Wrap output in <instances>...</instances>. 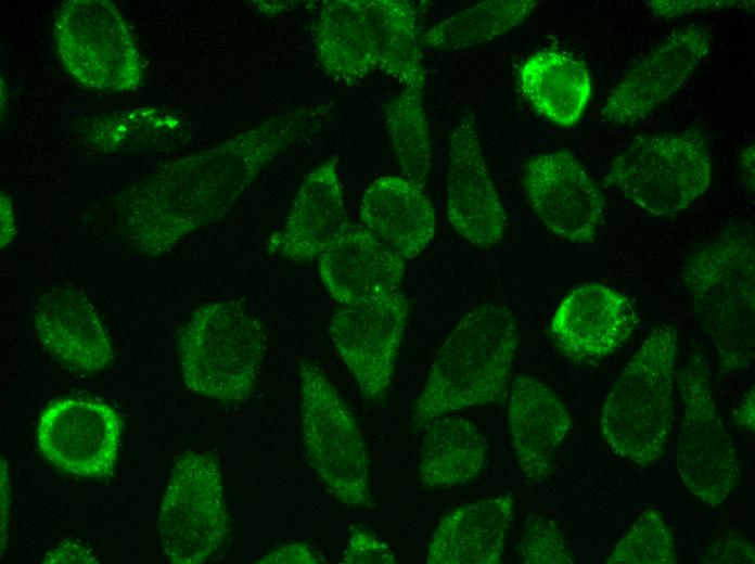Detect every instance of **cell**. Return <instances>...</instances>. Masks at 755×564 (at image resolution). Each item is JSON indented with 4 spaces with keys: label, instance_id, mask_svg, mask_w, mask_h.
<instances>
[{
    "label": "cell",
    "instance_id": "6da1fadb",
    "mask_svg": "<svg viewBox=\"0 0 755 564\" xmlns=\"http://www.w3.org/2000/svg\"><path fill=\"white\" fill-rule=\"evenodd\" d=\"M322 115L321 105L289 110L220 146L168 165L136 187L126 204L136 248L150 256L165 254L221 215L268 164L316 129Z\"/></svg>",
    "mask_w": 755,
    "mask_h": 564
},
{
    "label": "cell",
    "instance_id": "7a4b0ae2",
    "mask_svg": "<svg viewBox=\"0 0 755 564\" xmlns=\"http://www.w3.org/2000/svg\"><path fill=\"white\" fill-rule=\"evenodd\" d=\"M519 341L510 309L498 303L473 308L438 349L413 420L439 416L497 400L506 388Z\"/></svg>",
    "mask_w": 755,
    "mask_h": 564
},
{
    "label": "cell",
    "instance_id": "3957f363",
    "mask_svg": "<svg viewBox=\"0 0 755 564\" xmlns=\"http://www.w3.org/2000/svg\"><path fill=\"white\" fill-rule=\"evenodd\" d=\"M755 253L750 222L727 227L686 261L682 279L692 308L726 369L754 360Z\"/></svg>",
    "mask_w": 755,
    "mask_h": 564
},
{
    "label": "cell",
    "instance_id": "277c9868",
    "mask_svg": "<svg viewBox=\"0 0 755 564\" xmlns=\"http://www.w3.org/2000/svg\"><path fill=\"white\" fill-rule=\"evenodd\" d=\"M677 333L654 328L606 396L600 427L620 458L647 466L664 451L674 416Z\"/></svg>",
    "mask_w": 755,
    "mask_h": 564
},
{
    "label": "cell",
    "instance_id": "5b68a950",
    "mask_svg": "<svg viewBox=\"0 0 755 564\" xmlns=\"http://www.w3.org/2000/svg\"><path fill=\"white\" fill-rule=\"evenodd\" d=\"M266 349L264 325L241 303L206 304L192 313L179 336L183 382L207 398L245 401L254 392Z\"/></svg>",
    "mask_w": 755,
    "mask_h": 564
},
{
    "label": "cell",
    "instance_id": "8992f818",
    "mask_svg": "<svg viewBox=\"0 0 755 564\" xmlns=\"http://www.w3.org/2000/svg\"><path fill=\"white\" fill-rule=\"evenodd\" d=\"M712 162L695 132L643 134L612 162L606 180L653 216L686 209L711 183Z\"/></svg>",
    "mask_w": 755,
    "mask_h": 564
},
{
    "label": "cell",
    "instance_id": "52a82bcc",
    "mask_svg": "<svg viewBox=\"0 0 755 564\" xmlns=\"http://www.w3.org/2000/svg\"><path fill=\"white\" fill-rule=\"evenodd\" d=\"M299 372L303 441L310 465L342 504L368 507L369 460L354 415L316 362L303 360Z\"/></svg>",
    "mask_w": 755,
    "mask_h": 564
},
{
    "label": "cell",
    "instance_id": "ba28073f",
    "mask_svg": "<svg viewBox=\"0 0 755 564\" xmlns=\"http://www.w3.org/2000/svg\"><path fill=\"white\" fill-rule=\"evenodd\" d=\"M228 531L217 461L204 452L183 453L171 470L159 510L165 557L175 564L203 563L219 551Z\"/></svg>",
    "mask_w": 755,
    "mask_h": 564
},
{
    "label": "cell",
    "instance_id": "9c48e42d",
    "mask_svg": "<svg viewBox=\"0 0 755 564\" xmlns=\"http://www.w3.org/2000/svg\"><path fill=\"white\" fill-rule=\"evenodd\" d=\"M677 384L683 402L677 445L679 475L695 497L716 507L738 486L742 471L701 356L680 370Z\"/></svg>",
    "mask_w": 755,
    "mask_h": 564
},
{
    "label": "cell",
    "instance_id": "30bf717a",
    "mask_svg": "<svg viewBox=\"0 0 755 564\" xmlns=\"http://www.w3.org/2000/svg\"><path fill=\"white\" fill-rule=\"evenodd\" d=\"M407 315V297L396 291L344 306L332 318V342L368 400L382 399L391 385Z\"/></svg>",
    "mask_w": 755,
    "mask_h": 564
},
{
    "label": "cell",
    "instance_id": "8fae6325",
    "mask_svg": "<svg viewBox=\"0 0 755 564\" xmlns=\"http://www.w3.org/2000/svg\"><path fill=\"white\" fill-rule=\"evenodd\" d=\"M121 434L117 412L89 398H62L42 412L37 441L56 467L76 476L102 478L113 473Z\"/></svg>",
    "mask_w": 755,
    "mask_h": 564
},
{
    "label": "cell",
    "instance_id": "7c38bea8",
    "mask_svg": "<svg viewBox=\"0 0 755 564\" xmlns=\"http://www.w3.org/2000/svg\"><path fill=\"white\" fill-rule=\"evenodd\" d=\"M522 180L530 207L548 230L572 243L598 239L604 200L573 155L533 156L523 167Z\"/></svg>",
    "mask_w": 755,
    "mask_h": 564
},
{
    "label": "cell",
    "instance_id": "4fadbf2b",
    "mask_svg": "<svg viewBox=\"0 0 755 564\" xmlns=\"http://www.w3.org/2000/svg\"><path fill=\"white\" fill-rule=\"evenodd\" d=\"M709 50L703 29L675 31L622 77L605 100L603 117L612 124H632L647 117L677 92Z\"/></svg>",
    "mask_w": 755,
    "mask_h": 564
},
{
    "label": "cell",
    "instance_id": "5bb4252c",
    "mask_svg": "<svg viewBox=\"0 0 755 564\" xmlns=\"http://www.w3.org/2000/svg\"><path fill=\"white\" fill-rule=\"evenodd\" d=\"M447 217L462 238L481 248L498 243L506 228V213L470 114L450 136Z\"/></svg>",
    "mask_w": 755,
    "mask_h": 564
},
{
    "label": "cell",
    "instance_id": "9a60e30c",
    "mask_svg": "<svg viewBox=\"0 0 755 564\" xmlns=\"http://www.w3.org/2000/svg\"><path fill=\"white\" fill-rule=\"evenodd\" d=\"M638 323L629 299L597 282L572 291L556 308L551 333L573 360H599L615 352Z\"/></svg>",
    "mask_w": 755,
    "mask_h": 564
},
{
    "label": "cell",
    "instance_id": "2e32d148",
    "mask_svg": "<svg viewBox=\"0 0 755 564\" xmlns=\"http://www.w3.org/2000/svg\"><path fill=\"white\" fill-rule=\"evenodd\" d=\"M38 339L67 369L93 374L114 358L110 335L93 304L80 292L54 289L34 307Z\"/></svg>",
    "mask_w": 755,
    "mask_h": 564
},
{
    "label": "cell",
    "instance_id": "e0dca14e",
    "mask_svg": "<svg viewBox=\"0 0 755 564\" xmlns=\"http://www.w3.org/2000/svg\"><path fill=\"white\" fill-rule=\"evenodd\" d=\"M318 259L322 283L343 306L398 291L407 268L405 258L351 223Z\"/></svg>",
    "mask_w": 755,
    "mask_h": 564
},
{
    "label": "cell",
    "instance_id": "ac0fdd59",
    "mask_svg": "<svg viewBox=\"0 0 755 564\" xmlns=\"http://www.w3.org/2000/svg\"><path fill=\"white\" fill-rule=\"evenodd\" d=\"M349 225L336 163L329 159L305 178L285 223L270 236L268 248L294 261H311Z\"/></svg>",
    "mask_w": 755,
    "mask_h": 564
},
{
    "label": "cell",
    "instance_id": "d6986e66",
    "mask_svg": "<svg viewBox=\"0 0 755 564\" xmlns=\"http://www.w3.org/2000/svg\"><path fill=\"white\" fill-rule=\"evenodd\" d=\"M508 418L521 472L529 480H542L570 431L567 408L545 383L521 374L512 385Z\"/></svg>",
    "mask_w": 755,
    "mask_h": 564
},
{
    "label": "cell",
    "instance_id": "ffe728a7",
    "mask_svg": "<svg viewBox=\"0 0 755 564\" xmlns=\"http://www.w3.org/2000/svg\"><path fill=\"white\" fill-rule=\"evenodd\" d=\"M510 492L461 504L432 534L427 564H498L513 521Z\"/></svg>",
    "mask_w": 755,
    "mask_h": 564
},
{
    "label": "cell",
    "instance_id": "44dd1931",
    "mask_svg": "<svg viewBox=\"0 0 755 564\" xmlns=\"http://www.w3.org/2000/svg\"><path fill=\"white\" fill-rule=\"evenodd\" d=\"M363 227L402 258L411 259L432 241L436 217L423 190L396 176L375 179L360 203Z\"/></svg>",
    "mask_w": 755,
    "mask_h": 564
},
{
    "label": "cell",
    "instance_id": "7402d4cb",
    "mask_svg": "<svg viewBox=\"0 0 755 564\" xmlns=\"http://www.w3.org/2000/svg\"><path fill=\"white\" fill-rule=\"evenodd\" d=\"M316 49L322 68L345 84L358 82L379 69L364 0L323 2L316 26Z\"/></svg>",
    "mask_w": 755,
    "mask_h": 564
},
{
    "label": "cell",
    "instance_id": "603a6c76",
    "mask_svg": "<svg viewBox=\"0 0 755 564\" xmlns=\"http://www.w3.org/2000/svg\"><path fill=\"white\" fill-rule=\"evenodd\" d=\"M520 86L533 106L552 123L574 126L591 97L585 65L572 55L543 50L529 56L520 69Z\"/></svg>",
    "mask_w": 755,
    "mask_h": 564
},
{
    "label": "cell",
    "instance_id": "cb8c5ba5",
    "mask_svg": "<svg viewBox=\"0 0 755 564\" xmlns=\"http://www.w3.org/2000/svg\"><path fill=\"white\" fill-rule=\"evenodd\" d=\"M424 426L418 476L428 488L464 485L486 462V441L468 419L446 414Z\"/></svg>",
    "mask_w": 755,
    "mask_h": 564
},
{
    "label": "cell",
    "instance_id": "d4e9b609",
    "mask_svg": "<svg viewBox=\"0 0 755 564\" xmlns=\"http://www.w3.org/2000/svg\"><path fill=\"white\" fill-rule=\"evenodd\" d=\"M373 27L379 69L404 87L423 90L425 72L412 4L400 0H364Z\"/></svg>",
    "mask_w": 755,
    "mask_h": 564
},
{
    "label": "cell",
    "instance_id": "484cf974",
    "mask_svg": "<svg viewBox=\"0 0 755 564\" xmlns=\"http://www.w3.org/2000/svg\"><path fill=\"white\" fill-rule=\"evenodd\" d=\"M534 0L482 1L433 26L424 43L436 50H456L491 40L523 22Z\"/></svg>",
    "mask_w": 755,
    "mask_h": 564
},
{
    "label": "cell",
    "instance_id": "4316f807",
    "mask_svg": "<svg viewBox=\"0 0 755 564\" xmlns=\"http://www.w3.org/2000/svg\"><path fill=\"white\" fill-rule=\"evenodd\" d=\"M423 90L404 87L386 106V123L407 180L424 189L432 165V148L422 103Z\"/></svg>",
    "mask_w": 755,
    "mask_h": 564
},
{
    "label": "cell",
    "instance_id": "83f0119b",
    "mask_svg": "<svg viewBox=\"0 0 755 564\" xmlns=\"http://www.w3.org/2000/svg\"><path fill=\"white\" fill-rule=\"evenodd\" d=\"M674 537L662 515L645 511L625 533L606 564H676Z\"/></svg>",
    "mask_w": 755,
    "mask_h": 564
},
{
    "label": "cell",
    "instance_id": "f1b7e54d",
    "mask_svg": "<svg viewBox=\"0 0 755 564\" xmlns=\"http://www.w3.org/2000/svg\"><path fill=\"white\" fill-rule=\"evenodd\" d=\"M519 559L524 564H572L576 556L562 530L550 518L528 515L522 531Z\"/></svg>",
    "mask_w": 755,
    "mask_h": 564
},
{
    "label": "cell",
    "instance_id": "f546056e",
    "mask_svg": "<svg viewBox=\"0 0 755 564\" xmlns=\"http://www.w3.org/2000/svg\"><path fill=\"white\" fill-rule=\"evenodd\" d=\"M346 564H392L396 557L392 549L375 535L366 530H357L350 537L343 555Z\"/></svg>",
    "mask_w": 755,
    "mask_h": 564
},
{
    "label": "cell",
    "instance_id": "4dcf8cb0",
    "mask_svg": "<svg viewBox=\"0 0 755 564\" xmlns=\"http://www.w3.org/2000/svg\"><path fill=\"white\" fill-rule=\"evenodd\" d=\"M645 5L655 15L662 17H675L696 11L724 9V8H751L754 1H733V0H653L647 1Z\"/></svg>",
    "mask_w": 755,
    "mask_h": 564
},
{
    "label": "cell",
    "instance_id": "1f68e13d",
    "mask_svg": "<svg viewBox=\"0 0 755 564\" xmlns=\"http://www.w3.org/2000/svg\"><path fill=\"white\" fill-rule=\"evenodd\" d=\"M754 547L738 534H730L714 542L702 559L704 563H747L755 562Z\"/></svg>",
    "mask_w": 755,
    "mask_h": 564
},
{
    "label": "cell",
    "instance_id": "d6a6232c",
    "mask_svg": "<svg viewBox=\"0 0 755 564\" xmlns=\"http://www.w3.org/2000/svg\"><path fill=\"white\" fill-rule=\"evenodd\" d=\"M324 562L318 553L303 543H290L264 556L259 563H306L315 564Z\"/></svg>",
    "mask_w": 755,
    "mask_h": 564
},
{
    "label": "cell",
    "instance_id": "836d02e7",
    "mask_svg": "<svg viewBox=\"0 0 755 564\" xmlns=\"http://www.w3.org/2000/svg\"><path fill=\"white\" fill-rule=\"evenodd\" d=\"M43 563H97L90 550L73 542H62L46 554Z\"/></svg>",
    "mask_w": 755,
    "mask_h": 564
},
{
    "label": "cell",
    "instance_id": "e575fe53",
    "mask_svg": "<svg viewBox=\"0 0 755 564\" xmlns=\"http://www.w3.org/2000/svg\"><path fill=\"white\" fill-rule=\"evenodd\" d=\"M737 423L743 430L754 433V421H755V394L754 387H752L742 398L739 403L734 414Z\"/></svg>",
    "mask_w": 755,
    "mask_h": 564
},
{
    "label": "cell",
    "instance_id": "d590c367",
    "mask_svg": "<svg viewBox=\"0 0 755 564\" xmlns=\"http://www.w3.org/2000/svg\"><path fill=\"white\" fill-rule=\"evenodd\" d=\"M741 164L743 170L744 185L746 189L754 190V146H748L741 153Z\"/></svg>",
    "mask_w": 755,
    "mask_h": 564
}]
</instances>
